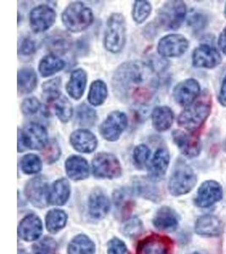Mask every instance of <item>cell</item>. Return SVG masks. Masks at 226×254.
Listing matches in <instances>:
<instances>
[{"label": "cell", "mask_w": 226, "mask_h": 254, "mask_svg": "<svg viewBox=\"0 0 226 254\" xmlns=\"http://www.w3.org/2000/svg\"><path fill=\"white\" fill-rule=\"evenodd\" d=\"M108 254H130L125 243L118 238H113L108 243Z\"/></svg>", "instance_id": "obj_46"}, {"label": "cell", "mask_w": 226, "mask_h": 254, "mask_svg": "<svg viewBox=\"0 0 226 254\" xmlns=\"http://www.w3.org/2000/svg\"><path fill=\"white\" fill-rule=\"evenodd\" d=\"M126 43V22L120 13H113L109 17L104 38L105 49L112 54L121 52Z\"/></svg>", "instance_id": "obj_5"}, {"label": "cell", "mask_w": 226, "mask_h": 254, "mask_svg": "<svg viewBox=\"0 0 226 254\" xmlns=\"http://www.w3.org/2000/svg\"><path fill=\"white\" fill-rule=\"evenodd\" d=\"M43 231L42 221L35 214L25 217L19 225L18 235L26 242L36 241L40 237Z\"/></svg>", "instance_id": "obj_20"}, {"label": "cell", "mask_w": 226, "mask_h": 254, "mask_svg": "<svg viewBox=\"0 0 226 254\" xmlns=\"http://www.w3.org/2000/svg\"><path fill=\"white\" fill-rule=\"evenodd\" d=\"M200 93L199 82L195 79L189 78L177 84L173 90V97L175 103L186 107L199 98Z\"/></svg>", "instance_id": "obj_13"}, {"label": "cell", "mask_w": 226, "mask_h": 254, "mask_svg": "<svg viewBox=\"0 0 226 254\" xmlns=\"http://www.w3.org/2000/svg\"><path fill=\"white\" fill-rule=\"evenodd\" d=\"M43 156L47 164H53L57 161L61 155V149L56 139L50 140L43 149Z\"/></svg>", "instance_id": "obj_42"}, {"label": "cell", "mask_w": 226, "mask_h": 254, "mask_svg": "<svg viewBox=\"0 0 226 254\" xmlns=\"http://www.w3.org/2000/svg\"><path fill=\"white\" fill-rule=\"evenodd\" d=\"M170 161V155L166 146L158 147L154 156L148 164L149 178L154 182H159L166 176Z\"/></svg>", "instance_id": "obj_18"}, {"label": "cell", "mask_w": 226, "mask_h": 254, "mask_svg": "<svg viewBox=\"0 0 226 254\" xmlns=\"http://www.w3.org/2000/svg\"><path fill=\"white\" fill-rule=\"evenodd\" d=\"M197 184V176L193 169L185 160L178 159L169 181V190L173 196L188 193Z\"/></svg>", "instance_id": "obj_4"}, {"label": "cell", "mask_w": 226, "mask_h": 254, "mask_svg": "<svg viewBox=\"0 0 226 254\" xmlns=\"http://www.w3.org/2000/svg\"><path fill=\"white\" fill-rule=\"evenodd\" d=\"M95 245L89 237L78 235L68 246V254H94Z\"/></svg>", "instance_id": "obj_35"}, {"label": "cell", "mask_w": 226, "mask_h": 254, "mask_svg": "<svg viewBox=\"0 0 226 254\" xmlns=\"http://www.w3.org/2000/svg\"><path fill=\"white\" fill-rule=\"evenodd\" d=\"M219 101L224 107H226V75L221 85V92L219 96Z\"/></svg>", "instance_id": "obj_49"}, {"label": "cell", "mask_w": 226, "mask_h": 254, "mask_svg": "<svg viewBox=\"0 0 226 254\" xmlns=\"http://www.w3.org/2000/svg\"><path fill=\"white\" fill-rule=\"evenodd\" d=\"M87 74L81 68L73 70L70 80L66 84V91L70 98L75 100L81 99L87 87Z\"/></svg>", "instance_id": "obj_24"}, {"label": "cell", "mask_w": 226, "mask_h": 254, "mask_svg": "<svg viewBox=\"0 0 226 254\" xmlns=\"http://www.w3.org/2000/svg\"><path fill=\"white\" fill-rule=\"evenodd\" d=\"M195 231L197 234L206 237H215L223 232V225L218 217L206 214L197 219Z\"/></svg>", "instance_id": "obj_21"}, {"label": "cell", "mask_w": 226, "mask_h": 254, "mask_svg": "<svg viewBox=\"0 0 226 254\" xmlns=\"http://www.w3.org/2000/svg\"><path fill=\"white\" fill-rule=\"evenodd\" d=\"M222 196L223 190L221 184L215 181H207L197 190L195 203L200 208H209L221 201Z\"/></svg>", "instance_id": "obj_17"}, {"label": "cell", "mask_w": 226, "mask_h": 254, "mask_svg": "<svg viewBox=\"0 0 226 254\" xmlns=\"http://www.w3.org/2000/svg\"><path fill=\"white\" fill-rule=\"evenodd\" d=\"M56 20V10L47 4L37 6L30 12V26L35 33L46 32L52 27Z\"/></svg>", "instance_id": "obj_12"}, {"label": "cell", "mask_w": 226, "mask_h": 254, "mask_svg": "<svg viewBox=\"0 0 226 254\" xmlns=\"http://www.w3.org/2000/svg\"><path fill=\"white\" fill-rule=\"evenodd\" d=\"M218 44H219L220 49L223 52V54L226 55V27L224 28L223 31L221 32Z\"/></svg>", "instance_id": "obj_50"}, {"label": "cell", "mask_w": 226, "mask_h": 254, "mask_svg": "<svg viewBox=\"0 0 226 254\" xmlns=\"http://www.w3.org/2000/svg\"><path fill=\"white\" fill-rule=\"evenodd\" d=\"M20 168L26 175L38 174L42 171V161L38 155L29 153L20 160Z\"/></svg>", "instance_id": "obj_40"}, {"label": "cell", "mask_w": 226, "mask_h": 254, "mask_svg": "<svg viewBox=\"0 0 226 254\" xmlns=\"http://www.w3.org/2000/svg\"><path fill=\"white\" fill-rule=\"evenodd\" d=\"M110 200L101 190L97 189L91 194L89 198V214L93 219L105 218L110 211Z\"/></svg>", "instance_id": "obj_25"}, {"label": "cell", "mask_w": 226, "mask_h": 254, "mask_svg": "<svg viewBox=\"0 0 226 254\" xmlns=\"http://www.w3.org/2000/svg\"><path fill=\"white\" fill-rule=\"evenodd\" d=\"M113 204L118 216L125 220L129 217L134 206L133 191L129 188H120L113 193Z\"/></svg>", "instance_id": "obj_22"}, {"label": "cell", "mask_w": 226, "mask_h": 254, "mask_svg": "<svg viewBox=\"0 0 226 254\" xmlns=\"http://www.w3.org/2000/svg\"><path fill=\"white\" fill-rule=\"evenodd\" d=\"M108 97V87L105 81L102 80H96L93 81L89 87V92L87 95L88 103L98 107L105 104Z\"/></svg>", "instance_id": "obj_34"}, {"label": "cell", "mask_w": 226, "mask_h": 254, "mask_svg": "<svg viewBox=\"0 0 226 254\" xmlns=\"http://www.w3.org/2000/svg\"><path fill=\"white\" fill-rule=\"evenodd\" d=\"M225 15H226V8H225Z\"/></svg>", "instance_id": "obj_52"}, {"label": "cell", "mask_w": 226, "mask_h": 254, "mask_svg": "<svg viewBox=\"0 0 226 254\" xmlns=\"http://www.w3.org/2000/svg\"><path fill=\"white\" fill-rule=\"evenodd\" d=\"M67 175L73 181H82L89 176V165L86 159L78 155L70 156L65 161Z\"/></svg>", "instance_id": "obj_23"}, {"label": "cell", "mask_w": 226, "mask_h": 254, "mask_svg": "<svg viewBox=\"0 0 226 254\" xmlns=\"http://www.w3.org/2000/svg\"><path fill=\"white\" fill-rule=\"evenodd\" d=\"M222 61L217 49L209 44H202L194 49L192 54V64L197 68L214 69Z\"/></svg>", "instance_id": "obj_15"}, {"label": "cell", "mask_w": 226, "mask_h": 254, "mask_svg": "<svg viewBox=\"0 0 226 254\" xmlns=\"http://www.w3.org/2000/svg\"><path fill=\"white\" fill-rule=\"evenodd\" d=\"M70 142L73 148L79 153H92L98 147L97 136L87 129H78L70 136Z\"/></svg>", "instance_id": "obj_19"}, {"label": "cell", "mask_w": 226, "mask_h": 254, "mask_svg": "<svg viewBox=\"0 0 226 254\" xmlns=\"http://www.w3.org/2000/svg\"><path fill=\"white\" fill-rule=\"evenodd\" d=\"M154 182L150 178L137 177L134 180V190L144 198L157 201L159 198V190Z\"/></svg>", "instance_id": "obj_32"}, {"label": "cell", "mask_w": 226, "mask_h": 254, "mask_svg": "<svg viewBox=\"0 0 226 254\" xmlns=\"http://www.w3.org/2000/svg\"><path fill=\"white\" fill-rule=\"evenodd\" d=\"M38 85V76L32 68H23L18 71V93L20 95L31 93Z\"/></svg>", "instance_id": "obj_30"}, {"label": "cell", "mask_w": 226, "mask_h": 254, "mask_svg": "<svg viewBox=\"0 0 226 254\" xmlns=\"http://www.w3.org/2000/svg\"><path fill=\"white\" fill-rule=\"evenodd\" d=\"M128 118L125 113L116 110L111 112L99 127L102 137L108 142H115L126 129Z\"/></svg>", "instance_id": "obj_9"}, {"label": "cell", "mask_w": 226, "mask_h": 254, "mask_svg": "<svg viewBox=\"0 0 226 254\" xmlns=\"http://www.w3.org/2000/svg\"><path fill=\"white\" fill-rule=\"evenodd\" d=\"M172 137L180 152L187 158H195L200 154L202 149L200 139L193 133L175 130L172 132Z\"/></svg>", "instance_id": "obj_16"}, {"label": "cell", "mask_w": 226, "mask_h": 254, "mask_svg": "<svg viewBox=\"0 0 226 254\" xmlns=\"http://www.w3.org/2000/svg\"><path fill=\"white\" fill-rule=\"evenodd\" d=\"M173 243L169 237L151 235L137 246L136 254H172Z\"/></svg>", "instance_id": "obj_14"}, {"label": "cell", "mask_w": 226, "mask_h": 254, "mask_svg": "<svg viewBox=\"0 0 226 254\" xmlns=\"http://www.w3.org/2000/svg\"><path fill=\"white\" fill-rule=\"evenodd\" d=\"M46 46L52 54H64L72 47L71 37L63 31H56L47 38Z\"/></svg>", "instance_id": "obj_27"}, {"label": "cell", "mask_w": 226, "mask_h": 254, "mask_svg": "<svg viewBox=\"0 0 226 254\" xmlns=\"http://www.w3.org/2000/svg\"><path fill=\"white\" fill-rule=\"evenodd\" d=\"M36 44L35 42L30 38H26L20 43V47L18 49L19 55L23 56H29L35 53Z\"/></svg>", "instance_id": "obj_47"}, {"label": "cell", "mask_w": 226, "mask_h": 254, "mask_svg": "<svg viewBox=\"0 0 226 254\" xmlns=\"http://www.w3.org/2000/svg\"><path fill=\"white\" fill-rule=\"evenodd\" d=\"M150 155L151 151L148 146L144 144L137 145L134 148L133 155H132L134 165L139 170L144 169L146 165H148Z\"/></svg>", "instance_id": "obj_41"}, {"label": "cell", "mask_w": 226, "mask_h": 254, "mask_svg": "<svg viewBox=\"0 0 226 254\" xmlns=\"http://www.w3.org/2000/svg\"><path fill=\"white\" fill-rule=\"evenodd\" d=\"M189 42L181 34H170L159 41L157 51L164 58L180 57L187 51Z\"/></svg>", "instance_id": "obj_10"}, {"label": "cell", "mask_w": 226, "mask_h": 254, "mask_svg": "<svg viewBox=\"0 0 226 254\" xmlns=\"http://www.w3.org/2000/svg\"><path fill=\"white\" fill-rule=\"evenodd\" d=\"M19 254H26V252L23 251V250H20V251H19Z\"/></svg>", "instance_id": "obj_51"}, {"label": "cell", "mask_w": 226, "mask_h": 254, "mask_svg": "<svg viewBox=\"0 0 226 254\" xmlns=\"http://www.w3.org/2000/svg\"><path fill=\"white\" fill-rule=\"evenodd\" d=\"M152 4L145 0H137L132 8V18L136 24H142L152 13Z\"/></svg>", "instance_id": "obj_39"}, {"label": "cell", "mask_w": 226, "mask_h": 254, "mask_svg": "<svg viewBox=\"0 0 226 254\" xmlns=\"http://www.w3.org/2000/svg\"><path fill=\"white\" fill-rule=\"evenodd\" d=\"M61 84L60 77H55L43 83L42 96L47 104L55 103L61 98Z\"/></svg>", "instance_id": "obj_36"}, {"label": "cell", "mask_w": 226, "mask_h": 254, "mask_svg": "<svg viewBox=\"0 0 226 254\" xmlns=\"http://www.w3.org/2000/svg\"><path fill=\"white\" fill-rule=\"evenodd\" d=\"M113 94L119 101L144 106L154 98L160 87V76L153 64L142 61L121 64L112 76Z\"/></svg>", "instance_id": "obj_1"}, {"label": "cell", "mask_w": 226, "mask_h": 254, "mask_svg": "<svg viewBox=\"0 0 226 254\" xmlns=\"http://www.w3.org/2000/svg\"><path fill=\"white\" fill-rule=\"evenodd\" d=\"M174 113L168 106H157L152 112V124L157 131L169 130L174 122Z\"/></svg>", "instance_id": "obj_28"}, {"label": "cell", "mask_w": 226, "mask_h": 254, "mask_svg": "<svg viewBox=\"0 0 226 254\" xmlns=\"http://www.w3.org/2000/svg\"><path fill=\"white\" fill-rule=\"evenodd\" d=\"M143 231V225L141 222V220L132 218L130 220H127V222L125 223L123 228L124 234L128 237H138Z\"/></svg>", "instance_id": "obj_45"}, {"label": "cell", "mask_w": 226, "mask_h": 254, "mask_svg": "<svg viewBox=\"0 0 226 254\" xmlns=\"http://www.w3.org/2000/svg\"><path fill=\"white\" fill-rule=\"evenodd\" d=\"M154 225L160 231H174L179 225V216L174 209L163 207L157 212L154 219Z\"/></svg>", "instance_id": "obj_26"}, {"label": "cell", "mask_w": 226, "mask_h": 254, "mask_svg": "<svg viewBox=\"0 0 226 254\" xmlns=\"http://www.w3.org/2000/svg\"><path fill=\"white\" fill-rule=\"evenodd\" d=\"M98 120L99 117L95 110L85 103L80 104L75 109V123L80 127H93Z\"/></svg>", "instance_id": "obj_33"}, {"label": "cell", "mask_w": 226, "mask_h": 254, "mask_svg": "<svg viewBox=\"0 0 226 254\" xmlns=\"http://www.w3.org/2000/svg\"><path fill=\"white\" fill-rule=\"evenodd\" d=\"M62 22L67 31L74 33L83 32L93 24L94 16L92 9L82 2H72L61 15Z\"/></svg>", "instance_id": "obj_3"}, {"label": "cell", "mask_w": 226, "mask_h": 254, "mask_svg": "<svg viewBox=\"0 0 226 254\" xmlns=\"http://www.w3.org/2000/svg\"><path fill=\"white\" fill-rule=\"evenodd\" d=\"M50 188L44 176H38L26 183L25 194L32 205L37 208H45L50 202Z\"/></svg>", "instance_id": "obj_11"}, {"label": "cell", "mask_w": 226, "mask_h": 254, "mask_svg": "<svg viewBox=\"0 0 226 254\" xmlns=\"http://www.w3.org/2000/svg\"><path fill=\"white\" fill-rule=\"evenodd\" d=\"M33 253L35 254H56L57 243L50 237H45L33 245Z\"/></svg>", "instance_id": "obj_43"}, {"label": "cell", "mask_w": 226, "mask_h": 254, "mask_svg": "<svg viewBox=\"0 0 226 254\" xmlns=\"http://www.w3.org/2000/svg\"><path fill=\"white\" fill-rule=\"evenodd\" d=\"M197 254V253H196V254Z\"/></svg>", "instance_id": "obj_53"}, {"label": "cell", "mask_w": 226, "mask_h": 254, "mask_svg": "<svg viewBox=\"0 0 226 254\" xmlns=\"http://www.w3.org/2000/svg\"><path fill=\"white\" fill-rule=\"evenodd\" d=\"M55 112L58 120L63 123L70 122L72 118V104L66 97H61L57 101L55 102Z\"/></svg>", "instance_id": "obj_38"}, {"label": "cell", "mask_w": 226, "mask_h": 254, "mask_svg": "<svg viewBox=\"0 0 226 254\" xmlns=\"http://www.w3.org/2000/svg\"><path fill=\"white\" fill-rule=\"evenodd\" d=\"M67 215L60 209L50 210L46 216L47 230L51 233H56L64 228L66 224Z\"/></svg>", "instance_id": "obj_37"}, {"label": "cell", "mask_w": 226, "mask_h": 254, "mask_svg": "<svg viewBox=\"0 0 226 254\" xmlns=\"http://www.w3.org/2000/svg\"><path fill=\"white\" fill-rule=\"evenodd\" d=\"M186 16V3L180 0L168 1L158 11L157 25L166 31H174L180 28Z\"/></svg>", "instance_id": "obj_7"}, {"label": "cell", "mask_w": 226, "mask_h": 254, "mask_svg": "<svg viewBox=\"0 0 226 254\" xmlns=\"http://www.w3.org/2000/svg\"><path fill=\"white\" fill-rule=\"evenodd\" d=\"M94 176L101 179H115L122 175V167L118 158L111 153H99L92 162Z\"/></svg>", "instance_id": "obj_8"}, {"label": "cell", "mask_w": 226, "mask_h": 254, "mask_svg": "<svg viewBox=\"0 0 226 254\" xmlns=\"http://www.w3.org/2000/svg\"><path fill=\"white\" fill-rule=\"evenodd\" d=\"M42 104L37 98H27L20 104V110L24 116H32L41 110Z\"/></svg>", "instance_id": "obj_44"}, {"label": "cell", "mask_w": 226, "mask_h": 254, "mask_svg": "<svg viewBox=\"0 0 226 254\" xmlns=\"http://www.w3.org/2000/svg\"><path fill=\"white\" fill-rule=\"evenodd\" d=\"M212 110L211 97L209 93H203L200 98L186 106L177 119L180 127L190 131H194L203 127L210 116Z\"/></svg>", "instance_id": "obj_2"}, {"label": "cell", "mask_w": 226, "mask_h": 254, "mask_svg": "<svg viewBox=\"0 0 226 254\" xmlns=\"http://www.w3.org/2000/svg\"><path fill=\"white\" fill-rule=\"evenodd\" d=\"M188 23L195 29L199 30L204 26L205 19L199 14H195L189 18Z\"/></svg>", "instance_id": "obj_48"}, {"label": "cell", "mask_w": 226, "mask_h": 254, "mask_svg": "<svg viewBox=\"0 0 226 254\" xmlns=\"http://www.w3.org/2000/svg\"><path fill=\"white\" fill-rule=\"evenodd\" d=\"M50 142L49 134L44 126L31 122L22 130L18 129V152L23 153L27 149L43 150Z\"/></svg>", "instance_id": "obj_6"}, {"label": "cell", "mask_w": 226, "mask_h": 254, "mask_svg": "<svg viewBox=\"0 0 226 254\" xmlns=\"http://www.w3.org/2000/svg\"><path fill=\"white\" fill-rule=\"evenodd\" d=\"M70 195V182L65 178H61L54 182L50 188L49 202L52 205H64L69 199Z\"/></svg>", "instance_id": "obj_29"}, {"label": "cell", "mask_w": 226, "mask_h": 254, "mask_svg": "<svg viewBox=\"0 0 226 254\" xmlns=\"http://www.w3.org/2000/svg\"><path fill=\"white\" fill-rule=\"evenodd\" d=\"M65 63L55 54H50L41 60L38 70L43 77H50L64 69Z\"/></svg>", "instance_id": "obj_31"}]
</instances>
